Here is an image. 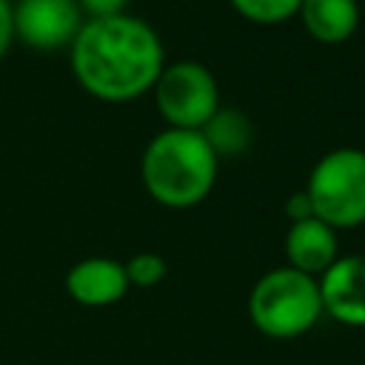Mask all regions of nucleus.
I'll list each match as a JSON object with an SVG mask.
<instances>
[{
  "instance_id": "f257e3e1",
  "label": "nucleus",
  "mask_w": 365,
  "mask_h": 365,
  "mask_svg": "<svg viewBox=\"0 0 365 365\" xmlns=\"http://www.w3.org/2000/svg\"><path fill=\"white\" fill-rule=\"evenodd\" d=\"M77 86L103 103H131L148 94L165 66L154 26L134 14L86 20L68 48Z\"/></svg>"
},
{
  "instance_id": "f03ea898",
  "label": "nucleus",
  "mask_w": 365,
  "mask_h": 365,
  "mask_svg": "<svg viewBox=\"0 0 365 365\" xmlns=\"http://www.w3.org/2000/svg\"><path fill=\"white\" fill-rule=\"evenodd\" d=\"M220 157L202 131L163 128L148 140L140 157L145 194L163 208L185 211L200 205L217 185Z\"/></svg>"
},
{
  "instance_id": "7ed1b4c3",
  "label": "nucleus",
  "mask_w": 365,
  "mask_h": 365,
  "mask_svg": "<svg viewBox=\"0 0 365 365\" xmlns=\"http://www.w3.org/2000/svg\"><path fill=\"white\" fill-rule=\"evenodd\" d=\"M322 317L317 277L291 265L265 271L248 294V319L268 339H297Z\"/></svg>"
},
{
  "instance_id": "20e7f679",
  "label": "nucleus",
  "mask_w": 365,
  "mask_h": 365,
  "mask_svg": "<svg viewBox=\"0 0 365 365\" xmlns=\"http://www.w3.org/2000/svg\"><path fill=\"white\" fill-rule=\"evenodd\" d=\"M305 194L314 217L334 231L365 225V148L325 151L308 174Z\"/></svg>"
},
{
  "instance_id": "39448f33",
  "label": "nucleus",
  "mask_w": 365,
  "mask_h": 365,
  "mask_svg": "<svg viewBox=\"0 0 365 365\" xmlns=\"http://www.w3.org/2000/svg\"><path fill=\"white\" fill-rule=\"evenodd\" d=\"M151 94L160 117L165 120V128L202 131L222 108L217 77L197 60L165 63Z\"/></svg>"
},
{
  "instance_id": "423d86ee",
  "label": "nucleus",
  "mask_w": 365,
  "mask_h": 365,
  "mask_svg": "<svg viewBox=\"0 0 365 365\" xmlns=\"http://www.w3.org/2000/svg\"><path fill=\"white\" fill-rule=\"evenodd\" d=\"M14 40L34 51L71 48L86 14L77 0H17L11 3Z\"/></svg>"
},
{
  "instance_id": "0eeeda50",
  "label": "nucleus",
  "mask_w": 365,
  "mask_h": 365,
  "mask_svg": "<svg viewBox=\"0 0 365 365\" xmlns=\"http://www.w3.org/2000/svg\"><path fill=\"white\" fill-rule=\"evenodd\" d=\"M322 314L348 328H365V254L336 257L331 268L317 277Z\"/></svg>"
},
{
  "instance_id": "6e6552de",
  "label": "nucleus",
  "mask_w": 365,
  "mask_h": 365,
  "mask_svg": "<svg viewBox=\"0 0 365 365\" xmlns=\"http://www.w3.org/2000/svg\"><path fill=\"white\" fill-rule=\"evenodd\" d=\"M125 265L111 257H83L66 271V291L86 308H108L128 294Z\"/></svg>"
},
{
  "instance_id": "1a4fd4ad",
  "label": "nucleus",
  "mask_w": 365,
  "mask_h": 365,
  "mask_svg": "<svg viewBox=\"0 0 365 365\" xmlns=\"http://www.w3.org/2000/svg\"><path fill=\"white\" fill-rule=\"evenodd\" d=\"M282 248H285V259H288L285 265H291L308 277H322L331 268V262L339 257L336 231L317 217L291 222Z\"/></svg>"
},
{
  "instance_id": "9d476101",
  "label": "nucleus",
  "mask_w": 365,
  "mask_h": 365,
  "mask_svg": "<svg viewBox=\"0 0 365 365\" xmlns=\"http://www.w3.org/2000/svg\"><path fill=\"white\" fill-rule=\"evenodd\" d=\"M311 40L322 46L348 43L359 29V0H302L297 11Z\"/></svg>"
},
{
  "instance_id": "9b49d317",
  "label": "nucleus",
  "mask_w": 365,
  "mask_h": 365,
  "mask_svg": "<svg viewBox=\"0 0 365 365\" xmlns=\"http://www.w3.org/2000/svg\"><path fill=\"white\" fill-rule=\"evenodd\" d=\"M202 134H205L208 145L217 151V157H222V154H240L251 143V123L240 111L220 108L211 117V123L202 128Z\"/></svg>"
},
{
  "instance_id": "f8f14e48",
  "label": "nucleus",
  "mask_w": 365,
  "mask_h": 365,
  "mask_svg": "<svg viewBox=\"0 0 365 365\" xmlns=\"http://www.w3.org/2000/svg\"><path fill=\"white\" fill-rule=\"evenodd\" d=\"M231 9L257 26H277L291 17H297L302 0H228Z\"/></svg>"
},
{
  "instance_id": "ddd939ff",
  "label": "nucleus",
  "mask_w": 365,
  "mask_h": 365,
  "mask_svg": "<svg viewBox=\"0 0 365 365\" xmlns=\"http://www.w3.org/2000/svg\"><path fill=\"white\" fill-rule=\"evenodd\" d=\"M123 265H125V277H128L131 288H154L168 274V262L157 251H140V254L128 257Z\"/></svg>"
},
{
  "instance_id": "4468645a",
  "label": "nucleus",
  "mask_w": 365,
  "mask_h": 365,
  "mask_svg": "<svg viewBox=\"0 0 365 365\" xmlns=\"http://www.w3.org/2000/svg\"><path fill=\"white\" fill-rule=\"evenodd\" d=\"M131 0H77L80 11L86 14V20H100V17H117L125 14Z\"/></svg>"
},
{
  "instance_id": "2eb2a0df",
  "label": "nucleus",
  "mask_w": 365,
  "mask_h": 365,
  "mask_svg": "<svg viewBox=\"0 0 365 365\" xmlns=\"http://www.w3.org/2000/svg\"><path fill=\"white\" fill-rule=\"evenodd\" d=\"M285 217H288V222H299V220L314 217V208H311V200H308L305 188H302V191H294V194L285 200Z\"/></svg>"
},
{
  "instance_id": "dca6fc26",
  "label": "nucleus",
  "mask_w": 365,
  "mask_h": 365,
  "mask_svg": "<svg viewBox=\"0 0 365 365\" xmlns=\"http://www.w3.org/2000/svg\"><path fill=\"white\" fill-rule=\"evenodd\" d=\"M14 43V23H11V0H0V63Z\"/></svg>"
}]
</instances>
